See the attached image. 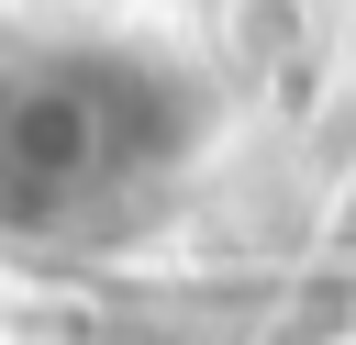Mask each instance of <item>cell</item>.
<instances>
[{"label":"cell","mask_w":356,"mask_h":345,"mask_svg":"<svg viewBox=\"0 0 356 345\" xmlns=\"http://www.w3.org/2000/svg\"><path fill=\"white\" fill-rule=\"evenodd\" d=\"M0 122H11V178H33L22 200H44V211L78 200V189H111L134 167H156L167 134H178V111H167V89L145 67H56V78H22L0 100Z\"/></svg>","instance_id":"obj_1"}]
</instances>
